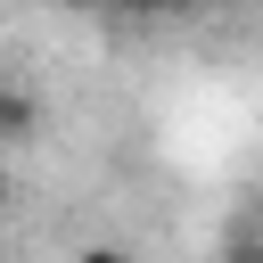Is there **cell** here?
Listing matches in <instances>:
<instances>
[{"mask_svg":"<svg viewBox=\"0 0 263 263\" xmlns=\"http://www.w3.org/2000/svg\"><path fill=\"white\" fill-rule=\"evenodd\" d=\"M74 263H132V247H107V238H99V247H82Z\"/></svg>","mask_w":263,"mask_h":263,"instance_id":"cell-2","label":"cell"},{"mask_svg":"<svg viewBox=\"0 0 263 263\" xmlns=\"http://www.w3.org/2000/svg\"><path fill=\"white\" fill-rule=\"evenodd\" d=\"M140 8H214V0H140Z\"/></svg>","mask_w":263,"mask_h":263,"instance_id":"cell-3","label":"cell"},{"mask_svg":"<svg viewBox=\"0 0 263 263\" xmlns=\"http://www.w3.org/2000/svg\"><path fill=\"white\" fill-rule=\"evenodd\" d=\"M132 8H140V0H132Z\"/></svg>","mask_w":263,"mask_h":263,"instance_id":"cell-6","label":"cell"},{"mask_svg":"<svg viewBox=\"0 0 263 263\" xmlns=\"http://www.w3.org/2000/svg\"><path fill=\"white\" fill-rule=\"evenodd\" d=\"M58 8H107V0H58Z\"/></svg>","mask_w":263,"mask_h":263,"instance_id":"cell-4","label":"cell"},{"mask_svg":"<svg viewBox=\"0 0 263 263\" xmlns=\"http://www.w3.org/2000/svg\"><path fill=\"white\" fill-rule=\"evenodd\" d=\"M0 205H8V173H0Z\"/></svg>","mask_w":263,"mask_h":263,"instance_id":"cell-5","label":"cell"},{"mask_svg":"<svg viewBox=\"0 0 263 263\" xmlns=\"http://www.w3.org/2000/svg\"><path fill=\"white\" fill-rule=\"evenodd\" d=\"M33 132H41V107H33V90L0 82V140H33Z\"/></svg>","mask_w":263,"mask_h":263,"instance_id":"cell-1","label":"cell"}]
</instances>
